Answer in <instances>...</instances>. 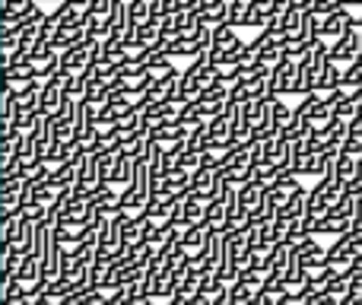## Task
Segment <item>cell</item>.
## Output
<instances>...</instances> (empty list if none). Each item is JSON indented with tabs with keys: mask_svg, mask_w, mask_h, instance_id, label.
<instances>
[{
	"mask_svg": "<svg viewBox=\"0 0 362 305\" xmlns=\"http://www.w3.org/2000/svg\"><path fill=\"white\" fill-rule=\"evenodd\" d=\"M296 76H299V61L286 57L283 64H276L267 76V96H293Z\"/></svg>",
	"mask_w": 362,
	"mask_h": 305,
	"instance_id": "cell-1",
	"label": "cell"
},
{
	"mask_svg": "<svg viewBox=\"0 0 362 305\" xmlns=\"http://www.w3.org/2000/svg\"><path fill=\"white\" fill-rule=\"evenodd\" d=\"M359 51H362V32H359V25H353L350 32H344L340 38L331 42V61L346 67V64L359 61Z\"/></svg>",
	"mask_w": 362,
	"mask_h": 305,
	"instance_id": "cell-2",
	"label": "cell"
},
{
	"mask_svg": "<svg viewBox=\"0 0 362 305\" xmlns=\"http://www.w3.org/2000/svg\"><path fill=\"white\" fill-rule=\"evenodd\" d=\"M353 25H356L353 6H337V10H331L327 16H321V35H325L327 42H334V38H340L344 32H350Z\"/></svg>",
	"mask_w": 362,
	"mask_h": 305,
	"instance_id": "cell-3",
	"label": "cell"
},
{
	"mask_svg": "<svg viewBox=\"0 0 362 305\" xmlns=\"http://www.w3.org/2000/svg\"><path fill=\"white\" fill-rule=\"evenodd\" d=\"M356 255H359V245H356V236H353V232H346V236H337V242L327 248L331 267H337V270L350 267V264L356 261Z\"/></svg>",
	"mask_w": 362,
	"mask_h": 305,
	"instance_id": "cell-4",
	"label": "cell"
},
{
	"mask_svg": "<svg viewBox=\"0 0 362 305\" xmlns=\"http://www.w3.org/2000/svg\"><path fill=\"white\" fill-rule=\"evenodd\" d=\"M83 29H86V38H93V42H105V38H112V23H108V16L99 13V10L83 13Z\"/></svg>",
	"mask_w": 362,
	"mask_h": 305,
	"instance_id": "cell-5",
	"label": "cell"
},
{
	"mask_svg": "<svg viewBox=\"0 0 362 305\" xmlns=\"http://www.w3.org/2000/svg\"><path fill=\"white\" fill-rule=\"evenodd\" d=\"M340 86H344V67H340L337 61H331V57H327L325 67H321V74H318L315 89H318V93H325V96H331L334 89H340Z\"/></svg>",
	"mask_w": 362,
	"mask_h": 305,
	"instance_id": "cell-6",
	"label": "cell"
},
{
	"mask_svg": "<svg viewBox=\"0 0 362 305\" xmlns=\"http://www.w3.org/2000/svg\"><path fill=\"white\" fill-rule=\"evenodd\" d=\"M264 197H267V185H264V181L251 178V181H245V185H238V204H245L251 213L264 204Z\"/></svg>",
	"mask_w": 362,
	"mask_h": 305,
	"instance_id": "cell-7",
	"label": "cell"
},
{
	"mask_svg": "<svg viewBox=\"0 0 362 305\" xmlns=\"http://www.w3.org/2000/svg\"><path fill=\"white\" fill-rule=\"evenodd\" d=\"M178 102L175 99H165V102H153V105H146L144 108V118L150 121V127L153 125H163V121H172V118H178Z\"/></svg>",
	"mask_w": 362,
	"mask_h": 305,
	"instance_id": "cell-8",
	"label": "cell"
},
{
	"mask_svg": "<svg viewBox=\"0 0 362 305\" xmlns=\"http://www.w3.org/2000/svg\"><path fill=\"white\" fill-rule=\"evenodd\" d=\"M318 232H325V236H346V232H353V217L325 213V217H318Z\"/></svg>",
	"mask_w": 362,
	"mask_h": 305,
	"instance_id": "cell-9",
	"label": "cell"
},
{
	"mask_svg": "<svg viewBox=\"0 0 362 305\" xmlns=\"http://www.w3.org/2000/svg\"><path fill=\"white\" fill-rule=\"evenodd\" d=\"M312 127H315V121L308 118V115L293 112V118H289V125L283 127L280 134H283V137H286V140H293V144H296V140H305L308 134H312Z\"/></svg>",
	"mask_w": 362,
	"mask_h": 305,
	"instance_id": "cell-10",
	"label": "cell"
},
{
	"mask_svg": "<svg viewBox=\"0 0 362 305\" xmlns=\"http://www.w3.org/2000/svg\"><path fill=\"white\" fill-rule=\"evenodd\" d=\"M356 175H359V156L340 150V153H337V159H334V178H340V181L346 185V181L356 178Z\"/></svg>",
	"mask_w": 362,
	"mask_h": 305,
	"instance_id": "cell-11",
	"label": "cell"
},
{
	"mask_svg": "<svg viewBox=\"0 0 362 305\" xmlns=\"http://www.w3.org/2000/svg\"><path fill=\"white\" fill-rule=\"evenodd\" d=\"M197 13L204 16V23H210V25L229 23V0H213V4H200Z\"/></svg>",
	"mask_w": 362,
	"mask_h": 305,
	"instance_id": "cell-12",
	"label": "cell"
},
{
	"mask_svg": "<svg viewBox=\"0 0 362 305\" xmlns=\"http://www.w3.org/2000/svg\"><path fill=\"white\" fill-rule=\"evenodd\" d=\"M194 185V175L185 172V168H172L169 175H165V191L175 194V197H181V194H187Z\"/></svg>",
	"mask_w": 362,
	"mask_h": 305,
	"instance_id": "cell-13",
	"label": "cell"
},
{
	"mask_svg": "<svg viewBox=\"0 0 362 305\" xmlns=\"http://www.w3.org/2000/svg\"><path fill=\"white\" fill-rule=\"evenodd\" d=\"M178 121L181 125H187V127H197V125H206V112H204V105H200L197 99L194 102H181V108H178Z\"/></svg>",
	"mask_w": 362,
	"mask_h": 305,
	"instance_id": "cell-14",
	"label": "cell"
},
{
	"mask_svg": "<svg viewBox=\"0 0 362 305\" xmlns=\"http://www.w3.org/2000/svg\"><path fill=\"white\" fill-rule=\"evenodd\" d=\"M257 289H261V287H257L255 280H248V277H238V280L229 287V299L235 302V305L251 302V299H255V296H257Z\"/></svg>",
	"mask_w": 362,
	"mask_h": 305,
	"instance_id": "cell-15",
	"label": "cell"
},
{
	"mask_svg": "<svg viewBox=\"0 0 362 305\" xmlns=\"http://www.w3.org/2000/svg\"><path fill=\"white\" fill-rule=\"evenodd\" d=\"M206 229H210L206 223L185 226V229H181V245H185L187 251H200L204 248V242H206Z\"/></svg>",
	"mask_w": 362,
	"mask_h": 305,
	"instance_id": "cell-16",
	"label": "cell"
},
{
	"mask_svg": "<svg viewBox=\"0 0 362 305\" xmlns=\"http://www.w3.org/2000/svg\"><path fill=\"white\" fill-rule=\"evenodd\" d=\"M108 96H112V86H108L105 80H99V76H89V83H86V96H83V99L93 102V105H105Z\"/></svg>",
	"mask_w": 362,
	"mask_h": 305,
	"instance_id": "cell-17",
	"label": "cell"
},
{
	"mask_svg": "<svg viewBox=\"0 0 362 305\" xmlns=\"http://www.w3.org/2000/svg\"><path fill=\"white\" fill-rule=\"evenodd\" d=\"M204 51L206 48L200 38H172V57H197Z\"/></svg>",
	"mask_w": 362,
	"mask_h": 305,
	"instance_id": "cell-18",
	"label": "cell"
},
{
	"mask_svg": "<svg viewBox=\"0 0 362 305\" xmlns=\"http://www.w3.org/2000/svg\"><path fill=\"white\" fill-rule=\"evenodd\" d=\"M86 83H89L86 70H83V74H67V70H64V96L83 99V96H86Z\"/></svg>",
	"mask_w": 362,
	"mask_h": 305,
	"instance_id": "cell-19",
	"label": "cell"
},
{
	"mask_svg": "<svg viewBox=\"0 0 362 305\" xmlns=\"http://www.w3.org/2000/svg\"><path fill=\"white\" fill-rule=\"evenodd\" d=\"M238 42H242V38H238L235 25H229V23L213 25V45H216V48H235Z\"/></svg>",
	"mask_w": 362,
	"mask_h": 305,
	"instance_id": "cell-20",
	"label": "cell"
},
{
	"mask_svg": "<svg viewBox=\"0 0 362 305\" xmlns=\"http://www.w3.org/2000/svg\"><path fill=\"white\" fill-rule=\"evenodd\" d=\"M267 19H270V13H267V6H264V0H251V6H248V13H245V23L242 25H248V29H264V25H267Z\"/></svg>",
	"mask_w": 362,
	"mask_h": 305,
	"instance_id": "cell-21",
	"label": "cell"
},
{
	"mask_svg": "<svg viewBox=\"0 0 362 305\" xmlns=\"http://www.w3.org/2000/svg\"><path fill=\"white\" fill-rule=\"evenodd\" d=\"M293 112H296V108H289L286 102H283V96H270V118H274V125L280 127V131L289 125Z\"/></svg>",
	"mask_w": 362,
	"mask_h": 305,
	"instance_id": "cell-22",
	"label": "cell"
},
{
	"mask_svg": "<svg viewBox=\"0 0 362 305\" xmlns=\"http://www.w3.org/2000/svg\"><path fill=\"white\" fill-rule=\"evenodd\" d=\"M308 118H312L315 125H327V121L334 118V99H331V96H321V99L312 105Z\"/></svg>",
	"mask_w": 362,
	"mask_h": 305,
	"instance_id": "cell-23",
	"label": "cell"
},
{
	"mask_svg": "<svg viewBox=\"0 0 362 305\" xmlns=\"http://www.w3.org/2000/svg\"><path fill=\"white\" fill-rule=\"evenodd\" d=\"M163 38V29H159V19H146L144 25H137V42L146 45V48H153V45Z\"/></svg>",
	"mask_w": 362,
	"mask_h": 305,
	"instance_id": "cell-24",
	"label": "cell"
},
{
	"mask_svg": "<svg viewBox=\"0 0 362 305\" xmlns=\"http://www.w3.org/2000/svg\"><path fill=\"white\" fill-rule=\"evenodd\" d=\"M127 10H131L134 25H144L146 19H153V6H150V0H131V4H127Z\"/></svg>",
	"mask_w": 362,
	"mask_h": 305,
	"instance_id": "cell-25",
	"label": "cell"
},
{
	"mask_svg": "<svg viewBox=\"0 0 362 305\" xmlns=\"http://www.w3.org/2000/svg\"><path fill=\"white\" fill-rule=\"evenodd\" d=\"M172 61H175V57H150V61H146V67H150L153 76H169V74H178Z\"/></svg>",
	"mask_w": 362,
	"mask_h": 305,
	"instance_id": "cell-26",
	"label": "cell"
},
{
	"mask_svg": "<svg viewBox=\"0 0 362 305\" xmlns=\"http://www.w3.org/2000/svg\"><path fill=\"white\" fill-rule=\"evenodd\" d=\"M356 86H362V61H353L344 67V89L353 93Z\"/></svg>",
	"mask_w": 362,
	"mask_h": 305,
	"instance_id": "cell-27",
	"label": "cell"
},
{
	"mask_svg": "<svg viewBox=\"0 0 362 305\" xmlns=\"http://www.w3.org/2000/svg\"><path fill=\"white\" fill-rule=\"evenodd\" d=\"M293 4H296V0H264V6H267L270 16H283V13H286Z\"/></svg>",
	"mask_w": 362,
	"mask_h": 305,
	"instance_id": "cell-28",
	"label": "cell"
},
{
	"mask_svg": "<svg viewBox=\"0 0 362 305\" xmlns=\"http://www.w3.org/2000/svg\"><path fill=\"white\" fill-rule=\"evenodd\" d=\"M302 4H305L312 13H318V16H327V13L334 10V0H302Z\"/></svg>",
	"mask_w": 362,
	"mask_h": 305,
	"instance_id": "cell-29",
	"label": "cell"
},
{
	"mask_svg": "<svg viewBox=\"0 0 362 305\" xmlns=\"http://www.w3.org/2000/svg\"><path fill=\"white\" fill-rule=\"evenodd\" d=\"M213 299L210 296H204V293H194V296H187V302L185 305H210Z\"/></svg>",
	"mask_w": 362,
	"mask_h": 305,
	"instance_id": "cell-30",
	"label": "cell"
},
{
	"mask_svg": "<svg viewBox=\"0 0 362 305\" xmlns=\"http://www.w3.org/2000/svg\"><path fill=\"white\" fill-rule=\"evenodd\" d=\"M67 4H70V6H76V10H83V13H86L89 6H93V0H67Z\"/></svg>",
	"mask_w": 362,
	"mask_h": 305,
	"instance_id": "cell-31",
	"label": "cell"
},
{
	"mask_svg": "<svg viewBox=\"0 0 362 305\" xmlns=\"http://www.w3.org/2000/svg\"><path fill=\"white\" fill-rule=\"evenodd\" d=\"M340 305H362V296H353V293H346L344 299H340Z\"/></svg>",
	"mask_w": 362,
	"mask_h": 305,
	"instance_id": "cell-32",
	"label": "cell"
},
{
	"mask_svg": "<svg viewBox=\"0 0 362 305\" xmlns=\"http://www.w3.org/2000/svg\"><path fill=\"white\" fill-rule=\"evenodd\" d=\"M38 4H54L57 6V4H64V0H38Z\"/></svg>",
	"mask_w": 362,
	"mask_h": 305,
	"instance_id": "cell-33",
	"label": "cell"
},
{
	"mask_svg": "<svg viewBox=\"0 0 362 305\" xmlns=\"http://www.w3.org/2000/svg\"><path fill=\"white\" fill-rule=\"evenodd\" d=\"M356 25H359V29H362V16H359V19H356Z\"/></svg>",
	"mask_w": 362,
	"mask_h": 305,
	"instance_id": "cell-34",
	"label": "cell"
}]
</instances>
